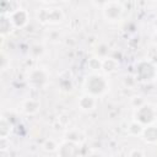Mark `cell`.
<instances>
[{
    "mask_svg": "<svg viewBox=\"0 0 157 157\" xmlns=\"http://www.w3.org/2000/svg\"><path fill=\"white\" fill-rule=\"evenodd\" d=\"M81 109L83 110H90V109H93L94 105H96V99L92 94H83L81 98H80V102H78Z\"/></svg>",
    "mask_w": 157,
    "mask_h": 157,
    "instance_id": "5b68a950",
    "label": "cell"
},
{
    "mask_svg": "<svg viewBox=\"0 0 157 157\" xmlns=\"http://www.w3.org/2000/svg\"><path fill=\"white\" fill-rule=\"evenodd\" d=\"M145 140L147 142H156L157 141V128L156 126H147L142 131Z\"/></svg>",
    "mask_w": 157,
    "mask_h": 157,
    "instance_id": "8992f818",
    "label": "cell"
},
{
    "mask_svg": "<svg viewBox=\"0 0 157 157\" xmlns=\"http://www.w3.org/2000/svg\"><path fill=\"white\" fill-rule=\"evenodd\" d=\"M37 16L38 21L44 23H59L64 18V13L60 7H49V9H38Z\"/></svg>",
    "mask_w": 157,
    "mask_h": 157,
    "instance_id": "6da1fadb",
    "label": "cell"
},
{
    "mask_svg": "<svg viewBox=\"0 0 157 157\" xmlns=\"http://www.w3.org/2000/svg\"><path fill=\"white\" fill-rule=\"evenodd\" d=\"M103 15L108 21H117L120 18L121 13H123V5L120 2L117 1H108L103 4Z\"/></svg>",
    "mask_w": 157,
    "mask_h": 157,
    "instance_id": "7a4b0ae2",
    "label": "cell"
},
{
    "mask_svg": "<svg viewBox=\"0 0 157 157\" xmlns=\"http://www.w3.org/2000/svg\"><path fill=\"white\" fill-rule=\"evenodd\" d=\"M87 78H90L92 82H94V85H87V87L90 88V93H91V91L93 90V87H98L101 94L107 90V88H105V87H107V86H105L107 81L104 80L103 76H99V75H92V76H90V77H87ZM88 88H87V90H88Z\"/></svg>",
    "mask_w": 157,
    "mask_h": 157,
    "instance_id": "277c9868",
    "label": "cell"
},
{
    "mask_svg": "<svg viewBox=\"0 0 157 157\" xmlns=\"http://www.w3.org/2000/svg\"><path fill=\"white\" fill-rule=\"evenodd\" d=\"M33 104H37V102L36 101H33V99H29V101H27L26 102V105H25V112L27 113V114H33V113H36L37 110H38V108H39V105H36V107H33Z\"/></svg>",
    "mask_w": 157,
    "mask_h": 157,
    "instance_id": "52a82bcc",
    "label": "cell"
},
{
    "mask_svg": "<svg viewBox=\"0 0 157 157\" xmlns=\"http://www.w3.org/2000/svg\"><path fill=\"white\" fill-rule=\"evenodd\" d=\"M9 18L13 27L21 28V27L26 26V23L28 22V12L22 7H17L9 13Z\"/></svg>",
    "mask_w": 157,
    "mask_h": 157,
    "instance_id": "3957f363",
    "label": "cell"
}]
</instances>
